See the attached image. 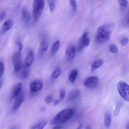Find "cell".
<instances>
[{
  "mask_svg": "<svg viewBox=\"0 0 129 129\" xmlns=\"http://www.w3.org/2000/svg\"><path fill=\"white\" fill-rule=\"evenodd\" d=\"M111 31L107 25H103L97 30L96 41L99 44L106 43L110 39Z\"/></svg>",
  "mask_w": 129,
  "mask_h": 129,
  "instance_id": "obj_1",
  "label": "cell"
},
{
  "mask_svg": "<svg viewBox=\"0 0 129 129\" xmlns=\"http://www.w3.org/2000/svg\"><path fill=\"white\" fill-rule=\"evenodd\" d=\"M74 114V111L72 109L68 108L64 109L58 113L54 117L52 121L53 124L61 123L69 120Z\"/></svg>",
  "mask_w": 129,
  "mask_h": 129,
  "instance_id": "obj_2",
  "label": "cell"
},
{
  "mask_svg": "<svg viewBox=\"0 0 129 129\" xmlns=\"http://www.w3.org/2000/svg\"><path fill=\"white\" fill-rule=\"evenodd\" d=\"M45 6L44 0H34L33 4V21L35 24L42 15Z\"/></svg>",
  "mask_w": 129,
  "mask_h": 129,
  "instance_id": "obj_3",
  "label": "cell"
},
{
  "mask_svg": "<svg viewBox=\"0 0 129 129\" xmlns=\"http://www.w3.org/2000/svg\"><path fill=\"white\" fill-rule=\"evenodd\" d=\"M117 89L121 97L125 101L129 102V86L127 83L120 81L117 85Z\"/></svg>",
  "mask_w": 129,
  "mask_h": 129,
  "instance_id": "obj_4",
  "label": "cell"
},
{
  "mask_svg": "<svg viewBox=\"0 0 129 129\" xmlns=\"http://www.w3.org/2000/svg\"><path fill=\"white\" fill-rule=\"evenodd\" d=\"M21 51L18 50L13 53L12 56V62L15 72L18 73L21 68Z\"/></svg>",
  "mask_w": 129,
  "mask_h": 129,
  "instance_id": "obj_5",
  "label": "cell"
},
{
  "mask_svg": "<svg viewBox=\"0 0 129 129\" xmlns=\"http://www.w3.org/2000/svg\"><path fill=\"white\" fill-rule=\"evenodd\" d=\"M99 78L96 76H91L87 78L84 82V86L89 89H93L97 86Z\"/></svg>",
  "mask_w": 129,
  "mask_h": 129,
  "instance_id": "obj_6",
  "label": "cell"
},
{
  "mask_svg": "<svg viewBox=\"0 0 129 129\" xmlns=\"http://www.w3.org/2000/svg\"><path fill=\"white\" fill-rule=\"evenodd\" d=\"M43 87V81L39 80H35L32 81L30 84V89L33 92H36L41 90Z\"/></svg>",
  "mask_w": 129,
  "mask_h": 129,
  "instance_id": "obj_7",
  "label": "cell"
},
{
  "mask_svg": "<svg viewBox=\"0 0 129 129\" xmlns=\"http://www.w3.org/2000/svg\"><path fill=\"white\" fill-rule=\"evenodd\" d=\"M24 99V94L23 92H21L16 98L15 102L13 107V111H16L18 109Z\"/></svg>",
  "mask_w": 129,
  "mask_h": 129,
  "instance_id": "obj_8",
  "label": "cell"
},
{
  "mask_svg": "<svg viewBox=\"0 0 129 129\" xmlns=\"http://www.w3.org/2000/svg\"><path fill=\"white\" fill-rule=\"evenodd\" d=\"M76 53V49L73 45L69 46L66 49V56L68 61L72 60L74 58Z\"/></svg>",
  "mask_w": 129,
  "mask_h": 129,
  "instance_id": "obj_9",
  "label": "cell"
},
{
  "mask_svg": "<svg viewBox=\"0 0 129 129\" xmlns=\"http://www.w3.org/2000/svg\"><path fill=\"white\" fill-rule=\"evenodd\" d=\"M29 67L26 66L25 64L22 65L21 68L19 72H20V77L22 79H26L28 77L30 74Z\"/></svg>",
  "mask_w": 129,
  "mask_h": 129,
  "instance_id": "obj_10",
  "label": "cell"
},
{
  "mask_svg": "<svg viewBox=\"0 0 129 129\" xmlns=\"http://www.w3.org/2000/svg\"><path fill=\"white\" fill-rule=\"evenodd\" d=\"M22 84L21 82L18 83L14 87L12 94V99H16L18 95L21 92L22 89Z\"/></svg>",
  "mask_w": 129,
  "mask_h": 129,
  "instance_id": "obj_11",
  "label": "cell"
},
{
  "mask_svg": "<svg viewBox=\"0 0 129 129\" xmlns=\"http://www.w3.org/2000/svg\"><path fill=\"white\" fill-rule=\"evenodd\" d=\"M34 60V52L32 50H30L28 52L25 59V65L28 67H30L33 64Z\"/></svg>",
  "mask_w": 129,
  "mask_h": 129,
  "instance_id": "obj_12",
  "label": "cell"
},
{
  "mask_svg": "<svg viewBox=\"0 0 129 129\" xmlns=\"http://www.w3.org/2000/svg\"><path fill=\"white\" fill-rule=\"evenodd\" d=\"M30 15L27 9L25 7H23L22 9V20L25 23H28L30 19Z\"/></svg>",
  "mask_w": 129,
  "mask_h": 129,
  "instance_id": "obj_13",
  "label": "cell"
},
{
  "mask_svg": "<svg viewBox=\"0 0 129 129\" xmlns=\"http://www.w3.org/2000/svg\"><path fill=\"white\" fill-rule=\"evenodd\" d=\"M80 91L79 89H74L69 93L68 98L70 100H73L78 99L80 95Z\"/></svg>",
  "mask_w": 129,
  "mask_h": 129,
  "instance_id": "obj_14",
  "label": "cell"
},
{
  "mask_svg": "<svg viewBox=\"0 0 129 129\" xmlns=\"http://www.w3.org/2000/svg\"><path fill=\"white\" fill-rule=\"evenodd\" d=\"M104 61L102 59H97L95 60L92 62L91 64V70L92 71H93L99 68L102 65Z\"/></svg>",
  "mask_w": 129,
  "mask_h": 129,
  "instance_id": "obj_15",
  "label": "cell"
},
{
  "mask_svg": "<svg viewBox=\"0 0 129 129\" xmlns=\"http://www.w3.org/2000/svg\"><path fill=\"white\" fill-rule=\"evenodd\" d=\"M80 40L84 47L88 46L89 45L90 43V39L88 36L87 32H85L83 34Z\"/></svg>",
  "mask_w": 129,
  "mask_h": 129,
  "instance_id": "obj_16",
  "label": "cell"
},
{
  "mask_svg": "<svg viewBox=\"0 0 129 129\" xmlns=\"http://www.w3.org/2000/svg\"><path fill=\"white\" fill-rule=\"evenodd\" d=\"M49 44L48 41L43 38L41 41L40 44V50L42 52H46L49 48Z\"/></svg>",
  "mask_w": 129,
  "mask_h": 129,
  "instance_id": "obj_17",
  "label": "cell"
},
{
  "mask_svg": "<svg viewBox=\"0 0 129 129\" xmlns=\"http://www.w3.org/2000/svg\"><path fill=\"white\" fill-rule=\"evenodd\" d=\"M47 123V121H40L32 125L31 128L32 129H42L46 126Z\"/></svg>",
  "mask_w": 129,
  "mask_h": 129,
  "instance_id": "obj_18",
  "label": "cell"
},
{
  "mask_svg": "<svg viewBox=\"0 0 129 129\" xmlns=\"http://www.w3.org/2000/svg\"><path fill=\"white\" fill-rule=\"evenodd\" d=\"M111 114L109 112H106L104 116V123L105 126L107 127L109 126L111 123Z\"/></svg>",
  "mask_w": 129,
  "mask_h": 129,
  "instance_id": "obj_19",
  "label": "cell"
},
{
  "mask_svg": "<svg viewBox=\"0 0 129 129\" xmlns=\"http://www.w3.org/2000/svg\"><path fill=\"white\" fill-rule=\"evenodd\" d=\"M78 74V70L77 69H74L72 71L69 76V79L71 83H74Z\"/></svg>",
  "mask_w": 129,
  "mask_h": 129,
  "instance_id": "obj_20",
  "label": "cell"
},
{
  "mask_svg": "<svg viewBox=\"0 0 129 129\" xmlns=\"http://www.w3.org/2000/svg\"><path fill=\"white\" fill-rule=\"evenodd\" d=\"M13 21L12 20H8L5 22L3 27V32H6L9 30L13 26Z\"/></svg>",
  "mask_w": 129,
  "mask_h": 129,
  "instance_id": "obj_21",
  "label": "cell"
},
{
  "mask_svg": "<svg viewBox=\"0 0 129 129\" xmlns=\"http://www.w3.org/2000/svg\"><path fill=\"white\" fill-rule=\"evenodd\" d=\"M61 74V71L60 68L57 67L53 71V72L51 75V78L52 80H56Z\"/></svg>",
  "mask_w": 129,
  "mask_h": 129,
  "instance_id": "obj_22",
  "label": "cell"
},
{
  "mask_svg": "<svg viewBox=\"0 0 129 129\" xmlns=\"http://www.w3.org/2000/svg\"><path fill=\"white\" fill-rule=\"evenodd\" d=\"M59 44H60V41L59 40H57L53 45L52 47V52H51L52 55H54L56 54L58 50Z\"/></svg>",
  "mask_w": 129,
  "mask_h": 129,
  "instance_id": "obj_23",
  "label": "cell"
},
{
  "mask_svg": "<svg viewBox=\"0 0 129 129\" xmlns=\"http://www.w3.org/2000/svg\"><path fill=\"white\" fill-rule=\"evenodd\" d=\"M118 1L121 8L125 9L128 6L127 0H118Z\"/></svg>",
  "mask_w": 129,
  "mask_h": 129,
  "instance_id": "obj_24",
  "label": "cell"
},
{
  "mask_svg": "<svg viewBox=\"0 0 129 129\" xmlns=\"http://www.w3.org/2000/svg\"><path fill=\"white\" fill-rule=\"evenodd\" d=\"M122 103L121 102H118L116 106L115 110L114 112V116H117L119 113L121 108L122 106Z\"/></svg>",
  "mask_w": 129,
  "mask_h": 129,
  "instance_id": "obj_25",
  "label": "cell"
},
{
  "mask_svg": "<svg viewBox=\"0 0 129 129\" xmlns=\"http://www.w3.org/2000/svg\"><path fill=\"white\" fill-rule=\"evenodd\" d=\"M5 70V66L4 63L2 62H0V78L2 77L4 74Z\"/></svg>",
  "mask_w": 129,
  "mask_h": 129,
  "instance_id": "obj_26",
  "label": "cell"
},
{
  "mask_svg": "<svg viewBox=\"0 0 129 129\" xmlns=\"http://www.w3.org/2000/svg\"><path fill=\"white\" fill-rule=\"evenodd\" d=\"M109 50L112 53H116L118 51V49L116 45H112L110 47Z\"/></svg>",
  "mask_w": 129,
  "mask_h": 129,
  "instance_id": "obj_27",
  "label": "cell"
},
{
  "mask_svg": "<svg viewBox=\"0 0 129 129\" xmlns=\"http://www.w3.org/2000/svg\"><path fill=\"white\" fill-rule=\"evenodd\" d=\"M15 43L18 46V50H20V51H22V49H23V46L21 42L20 39H18L16 41Z\"/></svg>",
  "mask_w": 129,
  "mask_h": 129,
  "instance_id": "obj_28",
  "label": "cell"
},
{
  "mask_svg": "<svg viewBox=\"0 0 129 129\" xmlns=\"http://www.w3.org/2000/svg\"><path fill=\"white\" fill-rule=\"evenodd\" d=\"M70 4L72 7L73 10H76L77 9V4L75 0H70Z\"/></svg>",
  "mask_w": 129,
  "mask_h": 129,
  "instance_id": "obj_29",
  "label": "cell"
},
{
  "mask_svg": "<svg viewBox=\"0 0 129 129\" xmlns=\"http://www.w3.org/2000/svg\"><path fill=\"white\" fill-rule=\"evenodd\" d=\"M53 100V97L52 95H48L45 99V102L47 104H50Z\"/></svg>",
  "mask_w": 129,
  "mask_h": 129,
  "instance_id": "obj_30",
  "label": "cell"
},
{
  "mask_svg": "<svg viewBox=\"0 0 129 129\" xmlns=\"http://www.w3.org/2000/svg\"><path fill=\"white\" fill-rule=\"evenodd\" d=\"M49 5L50 11V12H52L54 11L55 8V4L54 2L53 1H49Z\"/></svg>",
  "mask_w": 129,
  "mask_h": 129,
  "instance_id": "obj_31",
  "label": "cell"
},
{
  "mask_svg": "<svg viewBox=\"0 0 129 129\" xmlns=\"http://www.w3.org/2000/svg\"><path fill=\"white\" fill-rule=\"evenodd\" d=\"M128 41H129V40H128L127 38H123L122 40H121L120 42L122 46H125L127 44Z\"/></svg>",
  "mask_w": 129,
  "mask_h": 129,
  "instance_id": "obj_32",
  "label": "cell"
},
{
  "mask_svg": "<svg viewBox=\"0 0 129 129\" xmlns=\"http://www.w3.org/2000/svg\"><path fill=\"white\" fill-rule=\"evenodd\" d=\"M66 95V92L64 90H62L60 93V99L61 101H62Z\"/></svg>",
  "mask_w": 129,
  "mask_h": 129,
  "instance_id": "obj_33",
  "label": "cell"
},
{
  "mask_svg": "<svg viewBox=\"0 0 129 129\" xmlns=\"http://www.w3.org/2000/svg\"><path fill=\"white\" fill-rule=\"evenodd\" d=\"M6 13L5 12H1L0 13V22H2L6 17Z\"/></svg>",
  "mask_w": 129,
  "mask_h": 129,
  "instance_id": "obj_34",
  "label": "cell"
},
{
  "mask_svg": "<svg viewBox=\"0 0 129 129\" xmlns=\"http://www.w3.org/2000/svg\"><path fill=\"white\" fill-rule=\"evenodd\" d=\"M59 103V101L58 100H55L53 102V104L54 105H58Z\"/></svg>",
  "mask_w": 129,
  "mask_h": 129,
  "instance_id": "obj_35",
  "label": "cell"
},
{
  "mask_svg": "<svg viewBox=\"0 0 129 129\" xmlns=\"http://www.w3.org/2000/svg\"><path fill=\"white\" fill-rule=\"evenodd\" d=\"M62 127L61 126H56L53 127V129H60L62 128Z\"/></svg>",
  "mask_w": 129,
  "mask_h": 129,
  "instance_id": "obj_36",
  "label": "cell"
},
{
  "mask_svg": "<svg viewBox=\"0 0 129 129\" xmlns=\"http://www.w3.org/2000/svg\"><path fill=\"white\" fill-rule=\"evenodd\" d=\"M83 127V124L82 123H80L79 124V126H78V127H77V129H82Z\"/></svg>",
  "mask_w": 129,
  "mask_h": 129,
  "instance_id": "obj_37",
  "label": "cell"
},
{
  "mask_svg": "<svg viewBox=\"0 0 129 129\" xmlns=\"http://www.w3.org/2000/svg\"><path fill=\"white\" fill-rule=\"evenodd\" d=\"M92 126L90 124H88L86 126V129H92Z\"/></svg>",
  "mask_w": 129,
  "mask_h": 129,
  "instance_id": "obj_38",
  "label": "cell"
},
{
  "mask_svg": "<svg viewBox=\"0 0 129 129\" xmlns=\"http://www.w3.org/2000/svg\"><path fill=\"white\" fill-rule=\"evenodd\" d=\"M46 110V108H41V111H44Z\"/></svg>",
  "mask_w": 129,
  "mask_h": 129,
  "instance_id": "obj_39",
  "label": "cell"
},
{
  "mask_svg": "<svg viewBox=\"0 0 129 129\" xmlns=\"http://www.w3.org/2000/svg\"><path fill=\"white\" fill-rule=\"evenodd\" d=\"M1 84L0 83V88H1Z\"/></svg>",
  "mask_w": 129,
  "mask_h": 129,
  "instance_id": "obj_40",
  "label": "cell"
}]
</instances>
